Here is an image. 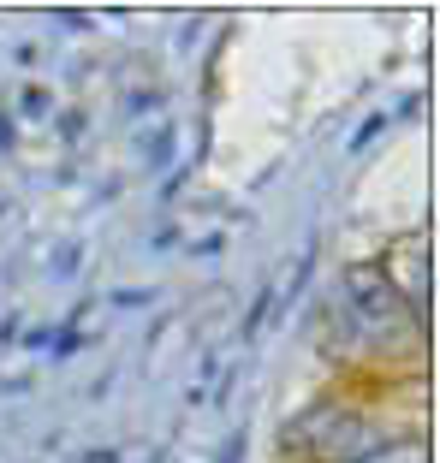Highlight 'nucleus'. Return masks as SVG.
<instances>
[{
    "label": "nucleus",
    "instance_id": "f257e3e1",
    "mask_svg": "<svg viewBox=\"0 0 440 463\" xmlns=\"http://www.w3.org/2000/svg\"><path fill=\"white\" fill-rule=\"evenodd\" d=\"M292 446L310 451L316 463H363L381 439H375V428L363 422L358 410L316 404V410H303L298 422H292Z\"/></svg>",
    "mask_w": 440,
    "mask_h": 463
},
{
    "label": "nucleus",
    "instance_id": "f03ea898",
    "mask_svg": "<svg viewBox=\"0 0 440 463\" xmlns=\"http://www.w3.org/2000/svg\"><path fill=\"white\" fill-rule=\"evenodd\" d=\"M345 286H351L358 321H363L369 333H381V327H411V303L399 298V286H393L381 268L358 261V268H345Z\"/></svg>",
    "mask_w": 440,
    "mask_h": 463
},
{
    "label": "nucleus",
    "instance_id": "7ed1b4c3",
    "mask_svg": "<svg viewBox=\"0 0 440 463\" xmlns=\"http://www.w3.org/2000/svg\"><path fill=\"white\" fill-rule=\"evenodd\" d=\"M363 463H428V451L416 446V439H399V446H375Z\"/></svg>",
    "mask_w": 440,
    "mask_h": 463
}]
</instances>
